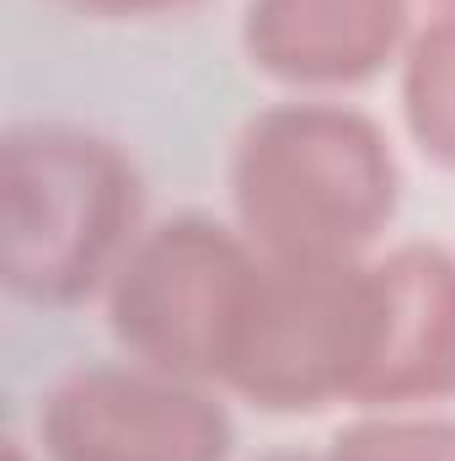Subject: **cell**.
<instances>
[{"label": "cell", "mask_w": 455, "mask_h": 461, "mask_svg": "<svg viewBox=\"0 0 455 461\" xmlns=\"http://www.w3.org/2000/svg\"><path fill=\"white\" fill-rule=\"evenodd\" d=\"M59 5L86 11V16H161V11H188L204 0H59Z\"/></svg>", "instance_id": "9"}, {"label": "cell", "mask_w": 455, "mask_h": 461, "mask_svg": "<svg viewBox=\"0 0 455 461\" xmlns=\"http://www.w3.org/2000/svg\"><path fill=\"white\" fill-rule=\"evenodd\" d=\"M5 290L32 306H81L139 241L145 183L129 150L81 123L32 118L0 145Z\"/></svg>", "instance_id": "2"}, {"label": "cell", "mask_w": 455, "mask_h": 461, "mask_svg": "<svg viewBox=\"0 0 455 461\" xmlns=\"http://www.w3.org/2000/svg\"><path fill=\"white\" fill-rule=\"evenodd\" d=\"M407 38V0H246V59L284 86H364Z\"/></svg>", "instance_id": "5"}, {"label": "cell", "mask_w": 455, "mask_h": 461, "mask_svg": "<svg viewBox=\"0 0 455 461\" xmlns=\"http://www.w3.org/2000/svg\"><path fill=\"white\" fill-rule=\"evenodd\" d=\"M402 118L418 150L455 172V5H445L407 49L402 70Z\"/></svg>", "instance_id": "7"}, {"label": "cell", "mask_w": 455, "mask_h": 461, "mask_svg": "<svg viewBox=\"0 0 455 461\" xmlns=\"http://www.w3.org/2000/svg\"><path fill=\"white\" fill-rule=\"evenodd\" d=\"M327 461H455V419H370L343 429Z\"/></svg>", "instance_id": "8"}, {"label": "cell", "mask_w": 455, "mask_h": 461, "mask_svg": "<svg viewBox=\"0 0 455 461\" xmlns=\"http://www.w3.org/2000/svg\"><path fill=\"white\" fill-rule=\"evenodd\" d=\"M257 247L210 215L139 230L108 279V328L139 365L183 381H220Z\"/></svg>", "instance_id": "3"}, {"label": "cell", "mask_w": 455, "mask_h": 461, "mask_svg": "<svg viewBox=\"0 0 455 461\" xmlns=\"http://www.w3.org/2000/svg\"><path fill=\"white\" fill-rule=\"evenodd\" d=\"M230 413L156 365H81L38 402L49 461H230Z\"/></svg>", "instance_id": "4"}, {"label": "cell", "mask_w": 455, "mask_h": 461, "mask_svg": "<svg viewBox=\"0 0 455 461\" xmlns=\"http://www.w3.org/2000/svg\"><path fill=\"white\" fill-rule=\"evenodd\" d=\"M386 344L364 408H407L455 397V258L407 241L380 258Z\"/></svg>", "instance_id": "6"}, {"label": "cell", "mask_w": 455, "mask_h": 461, "mask_svg": "<svg viewBox=\"0 0 455 461\" xmlns=\"http://www.w3.org/2000/svg\"><path fill=\"white\" fill-rule=\"evenodd\" d=\"M268 461H317V456H268ZM327 461V456H322Z\"/></svg>", "instance_id": "10"}, {"label": "cell", "mask_w": 455, "mask_h": 461, "mask_svg": "<svg viewBox=\"0 0 455 461\" xmlns=\"http://www.w3.org/2000/svg\"><path fill=\"white\" fill-rule=\"evenodd\" d=\"M230 204L263 258L343 263L397 221L402 172L370 113L338 103H279L236 140Z\"/></svg>", "instance_id": "1"}, {"label": "cell", "mask_w": 455, "mask_h": 461, "mask_svg": "<svg viewBox=\"0 0 455 461\" xmlns=\"http://www.w3.org/2000/svg\"><path fill=\"white\" fill-rule=\"evenodd\" d=\"M445 5H455V0H445Z\"/></svg>", "instance_id": "11"}]
</instances>
